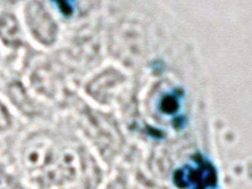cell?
Segmentation results:
<instances>
[{"instance_id": "6da1fadb", "label": "cell", "mask_w": 252, "mask_h": 189, "mask_svg": "<svg viewBox=\"0 0 252 189\" xmlns=\"http://www.w3.org/2000/svg\"><path fill=\"white\" fill-rule=\"evenodd\" d=\"M4 109H0V128H4L6 125V118L4 117Z\"/></svg>"}]
</instances>
